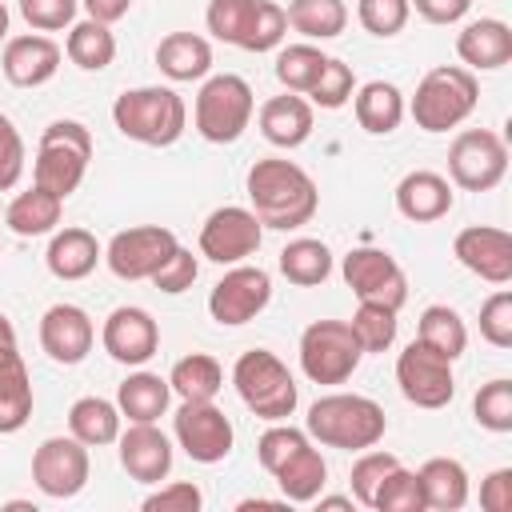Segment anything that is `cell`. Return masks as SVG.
<instances>
[{"label":"cell","instance_id":"1","mask_svg":"<svg viewBox=\"0 0 512 512\" xmlns=\"http://www.w3.org/2000/svg\"><path fill=\"white\" fill-rule=\"evenodd\" d=\"M244 192H248V204H252L256 220L264 228H276V232L304 228L320 208L316 180L296 160H284V156L256 160L244 176Z\"/></svg>","mask_w":512,"mask_h":512},{"label":"cell","instance_id":"2","mask_svg":"<svg viewBox=\"0 0 512 512\" xmlns=\"http://www.w3.org/2000/svg\"><path fill=\"white\" fill-rule=\"evenodd\" d=\"M304 432L324 444V448H340V452H364L376 448L388 432V416L372 396L360 392H328L316 396L308 404L304 416Z\"/></svg>","mask_w":512,"mask_h":512},{"label":"cell","instance_id":"3","mask_svg":"<svg viewBox=\"0 0 512 512\" xmlns=\"http://www.w3.org/2000/svg\"><path fill=\"white\" fill-rule=\"evenodd\" d=\"M112 124L124 140H136L144 148H168L188 128V104L176 88L164 84L128 88L112 104Z\"/></svg>","mask_w":512,"mask_h":512},{"label":"cell","instance_id":"4","mask_svg":"<svg viewBox=\"0 0 512 512\" xmlns=\"http://www.w3.org/2000/svg\"><path fill=\"white\" fill-rule=\"evenodd\" d=\"M476 104H480L476 72H468L464 64H436L420 76L416 96L404 104V112L424 132H448L460 128L476 112Z\"/></svg>","mask_w":512,"mask_h":512},{"label":"cell","instance_id":"5","mask_svg":"<svg viewBox=\"0 0 512 512\" xmlns=\"http://www.w3.org/2000/svg\"><path fill=\"white\" fill-rule=\"evenodd\" d=\"M232 388H236L240 404L252 416L268 420V424L288 420L296 412V404H300V388H296L288 364L276 352H268V348H248V352L236 356Z\"/></svg>","mask_w":512,"mask_h":512},{"label":"cell","instance_id":"6","mask_svg":"<svg viewBox=\"0 0 512 512\" xmlns=\"http://www.w3.org/2000/svg\"><path fill=\"white\" fill-rule=\"evenodd\" d=\"M92 160V132L80 120H52L40 132L36 144V160H32V184L48 188L52 196L68 200Z\"/></svg>","mask_w":512,"mask_h":512},{"label":"cell","instance_id":"7","mask_svg":"<svg viewBox=\"0 0 512 512\" xmlns=\"http://www.w3.org/2000/svg\"><path fill=\"white\" fill-rule=\"evenodd\" d=\"M252 112H256L252 84L236 72H216V76H204L196 92L192 124L208 144H236L252 124Z\"/></svg>","mask_w":512,"mask_h":512},{"label":"cell","instance_id":"8","mask_svg":"<svg viewBox=\"0 0 512 512\" xmlns=\"http://www.w3.org/2000/svg\"><path fill=\"white\" fill-rule=\"evenodd\" d=\"M204 24L216 40L244 52H272L288 32V16L272 0H208Z\"/></svg>","mask_w":512,"mask_h":512},{"label":"cell","instance_id":"9","mask_svg":"<svg viewBox=\"0 0 512 512\" xmlns=\"http://www.w3.org/2000/svg\"><path fill=\"white\" fill-rule=\"evenodd\" d=\"M364 360L348 320H312L300 332V372L312 384H344Z\"/></svg>","mask_w":512,"mask_h":512},{"label":"cell","instance_id":"10","mask_svg":"<svg viewBox=\"0 0 512 512\" xmlns=\"http://www.w3.org/2000/svg\"><path fill=\"white\" fill-rule=\"evenodd\" d=\"M508 172V144L492 128H464L448 144V180L464 192H492Z\"/></svg>","mask_w":512,"mask_h":512},{"label":"cell","instance_id":"11","mask_svg":"<svg viewBox=\"0 0 512 512\" xmlns=\"http://www.w3.org/2000/svg\"><path fill=\"white\" fill-rule=\"evenodd\" d=\"M396 384L400 396L416 408H444L456 396V376H452V360L440 356L436 348H428L424 340L404 344V352L396 356Z\"/></svg>","mask_w":512,"mask_h":512},{"label":"cell","instance_id":"12","mask_svg":"<svg viewBox=\"0 0 512 512\" xmlns=\"http://www.w3.org/2000/svg\"><path fill=\"white\" fill-rule=\"evenodd\" d=\"M172 436L184 448V456L196 464H220L236 444V428L216 408V400H180L172 416Z\"/></svg>","mask_w":512,"mask_h":512},{"label":"cell","instance_id":"13","mask_svg":"<svg viewBox=\"0 0 512 512\" xmlns=\"http://www.w3.org/2000/svg\"><path fill=\"white\" fill-rule=\"evenodd\" d=\"M88 476H92L88 444H80L72 432L68 436H48L32 452V484L48 500H72V496H80L88 488Z\"/></svg>","mask_w":512,"mask_h":512},{"label":"cell","instance_id":"14","mask_svg":"<svg viewBox=\"0 0 512 512\" xmlns=\"http://www.w3.org/2000/svg\"><path fill=\"white\" fill-rule=\"evenodd\" d=\"M272 300V276L260 264H232L208 292V316L220 328H240L256 320Z\"/></svg>","mask_w":512,"mask_h":512},{"label":"cell","instance_id":"15","mask_svg":"<svg viewBox=\"0 0 512 512\" xmlns=\"http://www.w3.org/2000/svg\"><path fill=\"white\" fill-rule=\"evenodd\" d=\"M260 240H264V224L256 220L252 208H240V204H224L208 212V220L200 224V256L220 268H232L256 256Z\"/></svg>","mask_w":512,"mask_h":512},{"label":"cell","instance_id":"16","mask_svg":"<svg viewBox=\"0 0 512 512\" xmlns=\"http://www.w3.org/2000/svg\"><path fill=\"white\" fill-rule=\"evenodd\" d=\"M176 232L164 224H136L108 240L104 264L116 280H152V272L176 252Z\"/></svg>","mask_w":512,"mask_h":512},{"label":"cell","instance_id":"17","mask_svg":"<svg viewBox=\"0 0 512 512\" xmlns=\"http://www.w3.org/2000/svg\"><path fill=\"white\" fill-rule=\"evenodd\" d=\"M340 276L344 284L352 288L356 300H372V304H388V308H404L408 300V276L404 268L396 264L392 252L384 248H352L344 260H340Z\"/></svg>","mask_w":512,"mask_h":512},{"label":"cell","instance_id":"18","mask_svg":"<svg viewBox=\"0 0 512 512\" xmlns=\"http://www.w3.org/2000/svg\"><path fill=\"white\" fill-rule=\"evenodd\" d=\"M100 344L116 364L144 368L160 348V324L140 304H120L100 324Z\"/></svg>","mask_w":512,"mask_h":512},{"label":"cell","instance_id":"19","mask_svg":"<svg viewBox=\"0 0 512 512\" xmlns=\"http://www.w3.org/2000/svg\"><path fill=\"white\" fill-rule=\"evenodd\" d=\"M452 256L460 260V268H468L472 276H480L496 288L512 280V236L504 228H492V224L460 228L452 240Z\"/></svg>","mask_w":512,"mask_h":512},{"label":"cell","instance_id":"20","mask_svg":"<svg viewBox=\"0 0 512 512\" xmlns=\"http://www.w3.org/2000/svg\"><path fill=\"white\" fill-rule=\"evenodd\" d=\"M96 344V324L80 304H52L40 316V348L52 364H80Z\"/></svg>","mask_w":512,"mask_h":512},{"label":"cell","instance_id":"21","mask_svg":"<svg viewBox=\"0 0 512 512\" xmlns=\"http://www.w3.org/2000/svg\"><path fill=\"white\" fill-rule=\"evenodd\" d=\"M116 448H120V468L136 484H160V480H168L172 460H176L172 440L156 424H128V428H120Z\"/></svg>","mask_w":512,"mask_h":512},{"label":"cell","instance_id":"22","mask_svg":"<svg viewBox=\"0 0 512 512\" xmlns=\"http://www.w3.org/2000/svg\"><path fill=\"white\" fill-rule=\"evenodd\" d=\"M60 44L44 32H28V36H12L4 40V52H0V68H4V80L16 84V88H40L48 84L56 72H60Z\"/></svg>","mask_w":512,"mask_h":512},{"label":"cell","instance_id":"23","mask_svg":"<svg viewBox=\"0 0 512 512\" xmlns=\"http://www.w3.org/2000/svg\"><path fill=\"white\" fill-rule=\"evenodd\" d=\"M392 200H396V212L404 220L432 224V220H444L452 212V200L456 196H452V180L448 176H440L432 168H412V172L400 176Z\"/></svg>","mask_w":512,"mask_h":512},{"label":"cell","instance_id":"24","mask_svg":"<svg viewBox=\"0 0 512 512\" xmlns=\"http://www.w3.org/2000/svg\"><path fill=\"white\" fill-rule=\"evenodd\" d=\"M312 124H316V112L312 104L300 96V92H284V96H268L256 112V128L260 136L272 144V148H300L308 136H312Z\"/></svg>","mask_w":512,"mask_h":512},{"label":"cell","instance_id":"25","mask_svg":"<svg viewBox=\"0 0 512 512\" xmlns=\"http://www.w3.org/2000/svg\"><path fill=\"white\" fill-rule=\"evenodd\" d=\"M456 56L468 72H496L512 60V28L496 16L468 20L456 32Z\"/></svg>","mask_w":512,"mask_h":512},{"label":"cell","instance_id":"26","mask_svg":"<svg viewBox=\"0 0 512 512\" xmlns=\"http://www.w3.org/2000/svg\"><path fill=\"white\" fill-rule=\"evenodd\" d=\"M100 260H104V248L88 228H56L44 252V264L56 280H84L96 272Z\"/></svg>","mask_w":512,"mask_h":512},{"label":"cell","instance_id":"27","mask_svg":"<svg viewBox=\"0 0 512 512\" xmlns=\"http://www.w3.org/2000/svg\"><path fill=\"white\" fill-rule=\"evenodd\" d=\"M32 376L16 348H0V436H12L32 416Z\"/></svg>","mask_w":512,"mask_h":512},{"label":"cell","instance_id":"28","mask_svg":"<svg viewBox=\"0 0 512 512\" xmlns=\"http://www.w3.org/2000/svg\"><path fill=\"white\" fill-rule=\"evenodd\" d=\"M172 404V384L160 372H132L116 388V408L128 424H156Z\"/></svg>","mask_w":512,"mask_h":512},{"label":"cell","instance_id":"29","mask_svg":"<svg viewBox=\"0 0 512 512\" xmlns=\"http://www.w3.org/2000/svg\"><path fill=\"white\" fill-rule=\"evenodd\" d=\"M156 68L176 84L204 80L212 72V44L196 32H168L156 44Z\"/></svg>","mask_w":512,"mask_h":512},{"label":"cell","instance_id":"30","mask_svg":"<svg viewBox=\"0 0 512 512\" xmlns=\"http://www.w3.org/2000/svg\"><path fill=\"white\" fill-rule=\"evenodd\" d=\"M272 480L280 484V496H284L288 504H312V500L324 492V484H328V464H324L316 440L300 444V448L272 472Z\"/></svg>","mask_w":512,"mask_h":512},{"label":"cell","instance_id":"31","mask_svg":"<svg viewBox=\"0 0 512 512\" xmlns=\"http://www.w3.org/2000/svg\"><path fill=\"white\" fill-rule=\"evenodd\" d=\"M420 476V492H424V508L436 512H460L468 504V468L456 456H432L416 468Z\"/></svg>","mask_w":512,"mask_h":512},{"label":"cell","instance_id":"32","mask_svg":"<svg viewBox=\"0 0 512 512\" xmlns=\"http://www.w3.org/2000/svg\"><path fill=\"white\" fill-rule=\"evenodd\" d=\"M352 112L368 136H388L404 120V92L388 80H368L352 92Z\"/></svg>","mask_w":512,"mask_h":512},{"label":"cell","instance_id":"33","mask_svg":"<svg viewBox=\"0 0 512 512\" xmlns=\"http://www.w3.org/2000/svg\"><path fill=\"white\" fill-rule=\"evenodd\" d=\"M60 212H64V200H60V196H52L48 188L32 184L28 192L12 196L8 212H4V224H8L16 236L32 240V236H48V232H56Z\"/></svg>","mask_w":512,"mask_h":512},{"label":"cell","instance_id":"34","mask_svg":"<svg viewBox=\"0 0 512 512\" xmlns=\"http://www.w3.org/2000/svg\"><path fill=\"white\" fill-rule=\"evenodd\" d=\"M120 424H124V416H120L116 400H104V396H80V400H72V408H68V432H72L80 444H88V448L116 444Z\"/></svg>","mask_w":512,"mask_h":512},{"label":"cell","instance_id":"35","mask_svg":"<svg viewBox=\"0 0 512 512\" xmlns=\"http://www.w3.org/2000/svg\"><path fill=\"white\" fill-rule=\"evenodd\" d=\"M280 276L296 288H316L332 276V248L316 236H296L280 248Z\"/></svg>","mask_w":512,"mask_h":512},{"label":"cell","instance_id":"36","mask_svg":"<svg viewBox=\"0 0 512 512\" xmlns=\"http://www.w3.org/2000/svg\"><path fill=\"white\" fill-rule=\"evenodd\" d=\"M64 56H68L80 72H104V68L116 60V36H112V24H100V20H92V16L76 20V24L68 28Z\"/></svg>","mask_w":512,"mask_h":512},{"label":"cell","instance_id":"37","mask_svg":"<svg viewBox=\"0 0 512 512\" xmlns=\"http://www.w3.org/2000/svg\"><path fill=\"white\" fill-rule=\"evenodd\" d=\"M168 384H172V396L180 400H216L224 388V368L208 352H188L172 364Z\"/></svg>","mask_w":512,"mask_h":512},{"label":"cell","instance_id":"38","mask_svg":"<svg viewBox=\"0 0 512 512\" xmlns=\"http://www.w3.org/2000/svg\"><path fill=\"white\" fill-rule=\"evenodd\" d=\"M288 28L304 40H336L348 28V4L344 0H288L284 8Z\"/></svg>","mask_w":512,"mask_h":512},{"label":"cell","instance_id":"39","mask_svg":"<svg viewBox=\"0 0 512 512\" xmlns=\"http://www.w3.org/2000/svg\"><path fill=\"white\" fill-rule=\"evenodd\" d=\"M416 340H424L428 348H436L440 356H448L456 364L464 356V348H468V324H464V316L456 308L428 304L420 312V320H416Z\"/></svg>","mask_w":512,"mask_h":512},{"label":"cell","instance_id":"40","mask_svg":"<svg viewBox=\"0 0 512 512\" xmlns=\"http://www.w3.org/2000/svg\"><path fill=\"white\" fill-rule=\"evenodd\" d=\"M324 52L312 44V40H300V44H288V48H280L276 52V64H272V72H276V80L284 84V92H300V96H308V88L320 80V72H324Z\"/></svg>","mask_w":512,"mask_h":512},{"label":"cell","instance_id":"41","mask_svg":"<svg viewBox=\"0 0 512 512\" xmlns=\"http://www.w3.org/2000/svg\"><path fill=\"white\" fill-rule=\"evenodd\" d=\"M348 328L356 332V340H360L364 352H388V348L396 344V328H400V320H396V308L360 300L356 312H352V320H348Z\"/></svg>","mask_w":512,"mask_h":512},{"label":"cell","instance_id":"42","mask_svg":"<svg viewBox=\"0 0 512 512\" xmlns=\"http://www.w3.org/2000/svg\"><path fill=\"white\" fill-rule=\"evenodd\" d=\"M472 416L484 432H512V380L496 376L488 384H480V392L472 396Z\"/></svg>","mask_w":512,"mask_h":512},{"label":"cell","instance_id":"43","mask_svg":"<svg viewBox=\"0 0 512 512\" xmlns=\"http://www.w3.org/2000/svg\"><path fill=\"white\" fill-rule=\"evenodd\" d=\"M372 508H376V512H424L420 476L408 472L404 464H396V468L380 480V488H376V496H372Z\"/></svg>","mask_w":512,"mask_h":512},{"label":"cell","instance_id":"44","mask_svg":"<svg viewBox=\"0 0 512 512\" xmlns=\"http://www.w3.org/2000/svg\"><path fill=\"white\" fill-rule=\"evenodd\" d=\"M352 92H356V76H352V68H348L344 60L328 56L320 80L308 88L304 100H308L312 108H328V112H336V108H344V104L352 100Z\"/></svg>","mask_w":512,"mask_h":512},{"label":"cell","instance_id":"45","mask_svg":"<svg viewBox=\"0 0 512 512\" xmlns=\"http://www.w3.org/2000/svg\"><path fill=\"white\" fill-rule=\"evenodd\" d=\"M396 464H400V460H396L392 452H384V448H364V452L352 460V472H348V480H352V500L364 504V508H372V496H376L380 480H384Z\"/></svg>","mask_w":512,"mask_h":512},{"label":"cell","instance_id":"46","mask_svg":"<svg viewBox=\"0 0 512 512\" xmlns=\"http://www.w3.org/2000/svg\"><path fill=\"white\" fill-rule=\"evenodd\" d=\"M308 440H312V436H308L304 428H292L288 420H276V424H268L264 436L256 440V460H260V468L272 476V472H276L300 444H308Z\"/></svg>","mask_w":512,"mask_h":512},{"label":"cell","instance_id":"47","mask_svg":"<svg viewBox=\"0 0 512 512\" xmlns=\"http://www.w3.org/2000/svg\"><path fill=\"white\" fill-rule=\"evenodd\" d=\"M408 16H412V4H408V0H356V20H360V28L372 32V36H380V40L404 32Z\"/></svg>","mask_w":512,"mask_h":512},{"label":"cell","instance_id":"48","mask_svg":"<svg viewBox=\"0 0 512 512\" xmlns=\"http://www.w3.org/2000/svg\"><path fill=\"white\" fill-rule=\"evenodd\" d=\"M480 336L492 348H512V292L504 284L480 304Z\"/></svg>","mask_w":512,"mask_h":512},{"label":"cell","instance_id":"49","mask_svg":"<svg viewBox=\"0 0 512 512\" xmlns=\"http://www.w3.org/2000/svg\"><path fill=\"white\" fill-rule=\"evenodd\" d=\"M196 276H200V260L192 256V248L176 244V252L152 272V284H156L160 292H168V296H180V292H188V288L196 284Z\"/></svg>","mask_w":512,"mask_h":512},{"label":"cell","instance_id":"50","mask_svg":"<svg viewBox=\"0 0 512 512\" xmlns=\"http://www.w3.org/2000/svg\"><path fill=\"white\" fill-rule=\"evenodd\" d=\"M76 8H80V0H20V16L36 32L72 28L76 24Z\"/></svg>","mask_w":512,"mask_h":512},{"label":"cell","instance_id":"51","mask_svg":"<svg viewBox=\"0 0 512 512\" xmlns=\"http://www.w3.org/2000/svg\"><path fill=\"white\" fill-rule=\"evenodd\" d=\"M204 504V492L192 484V480H172V484H160L156 492L144 496V512H200Z\"/></svg>","mask_w":512,"mask_h":512},{"label":"cell","instance_id":"52","mask_svg":"<svg viewBox=\"0 0 512 512\" xmlns=\"http://www.w3.org/2000/svg\"><path fill=\"white\" fill-rule=\"evenodd\" d=\"M24 176V140L16 132V124L0 112V192L16 188Z\"/></svg>","mask_w":512,"mask_h":512},{"label":"cell","instance_id":"53","mask_svg":"<svg viewBox=\"0 0 512 512\" xmlns=\"http://www.w3.org/2000/svg\"><path fill=\"white\" fill-rule=\"evenodd\" d=\"M480 508L484 512H508L512 508V468H496L480 480Z\"/></svg>","mask_w":512,"mask_h":512},{"label":"cell","instance_id":"54","mask_svg":"<svg viewBox=\"0 0 512 512\" xmlns=\"http://www.w3.org/2000/svg\"><path fill=\"white\" fill-rule=\"evenodd\" d=\"M408 4L428 24H460L468 16V8H472V0H408Z\"/></svg>","mask_w":512,"mask_h":512},{"label":"cell","instance_id":"55","mask_svg":"<svg viewBox=\"0 0 512 512\" xmlns=\"http://www.w3.org/2000/svg\"><path fill=\"white\" fill-rule=\"evenodd\" d=\"M80 8H84L92 20H100V24H116V20L128 16L132 0H80Z\"/></svg>","mask_w":512,"mask_h":512},{"label":"cell","instance_id":"56","mask_svg":"<svg viewBox=\"0 0 512 512\" xmlns=\"http://www.w3.org/2000/svg\"><path fill=\"white\" fill-rule=\"evenodd\" d=\"M0 348H16V328L4 312H0Z\"/></svg>","mask_w":512,"mask_h":512},{"label":"cell","instance_id":"57","mask_svg":"<svg viewBox=\"0 0 512 512\" xmlns=\"http://www.w3.org/2000/svg\"><path fill=\"white\" fill-rule=\"evenodd\" d=\"M312 504H320V508H352V496H316Z\"/></svg>","mask_w":512,"mask_h":512},{"label":"cell","instance_id":"58","mask_svg":"<svg viewBox=\"0 0 512 512\" xmlns=\"http://www.w3.org/2000/svg\"><path fill=\"white\" fill-rule=\"evenodd\" d=\"M8 20H12V16H8V8H4V0H0V44L8 40Z\"/></svg>","mask_w":512,"mask_h":512},{"label":"cell","instance_id":"59","mask_svg":"<svg viewBox=\"0 0 512 512\" xmlns=\"http://www.w3.org/2000/svg\"><path fill=\"white\" fill-rule=\"evenodd\" d=\"M0 248H4V240H0Z\"/></svg>","mask_w":512,"mask_h":512}]
</instances>
